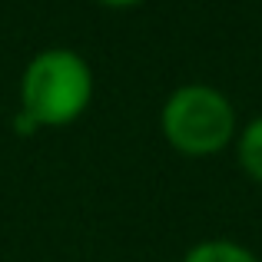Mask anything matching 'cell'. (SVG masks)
<instances>
[{"instance_id": "1", "label": "cell", "mask_w": 262, "mask_h": 262, "mask_svg": "<svg viewBox=\"0 0 262 262\" xmlns=\"http://www.w3.org/2000/svg\"><path fill=\"white\" fill-rule=\"evenodd\" d=\"M96 93L93 67L70 47H47L27 60L20 73V110L40 129L77 123Z\"/></svg>"}, {"instance_id": "2", "label": "cell", "mask_w": 262, "mask_h": 262, "mask_svg": "<svg viewBox=\"0 0 262 262\" xmlns=\"http://www.w3.org/2000/svg\"><path fill=\"white\" fill-rule=\"evenodd\" d=\"M163 140L179 156L203 160L236 143L239 116L232 100L212 83H183L166 96L160 110Z\"/></svg>"}, {"instance_id": "3", "label": "cell", "mask_w": 262, "mask_h": 262, "mask_svg": "<svg viewBox=\"0 0 262 262\" xmlns=\"http://www.w3.org/2000/svg\"><path fill=\"white\" fill-rule=\"evenodd\" d=\"M179 262H262V259L236 239H203V243L189 246Z\"/></svg>"}, {"instance_id": "4", "label": "cell", "mask_w": 262, "mask_h": 262, "mask_svg": "<svg viewBox=\"0 0 262 262\" xmlns=\"http://www.w3.org/2000/svg\"><path fill=\"white\" fill-rule=\"evenodd\" d=\"M236 160L239 169L262 186V116H252L236 133Z\"/></svg>"}, {"instance_id": "5", "label": "cell", "mask_w": 262, "mask_h": 262, "mask_svg": "<svg viewBox=\"0 0 262 262\" xmlns=\"http://www.w3.org/2000/svg\"><path fill=\"white\" fill-rule=\"evenodd\" d=\"M10 126H13V133H17V136H37V133H40V126L24 113V110H17V113H13Z\"/></svg>"}, {"instance_id": "6", "label": "cell", "mask_w": 262, "mask_h": 262, "mask_svg": "<svg viewBox=\"0 0 262 262\" xmlns=\"http://www.w3.org/2000/svg\"><path fill=\"white\" fill-rule=\"evenodd\" d=\"M96 4L106 10H133V7H143L146 0H96Z\"/></svg>"}]
</instances>
